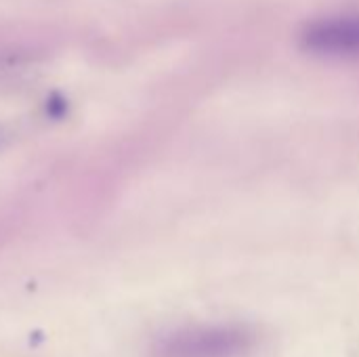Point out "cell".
Instances as JSON below:
<instances>
[{
  "instance_id": "cell-2",
  "label": "cell",
  "mask_w": 359,
  "mask_h": 357,
  "mask_svg": "<svg viewBox=\"0 0 359 357\" xmlns=\"http://www.w3.org/2000/svg\"><path fill=\"white\" fill-rule=\"evenodd\" d=\"M303 50L320 57L359 59V13H343L316 19L299 34Z\"/></svg>"
},
{
  "instance_id": "cell-1",
  "label": "cell",
  "mask_w": 359,
  "mask_h": 357,
  "mask_svg": "<svg viewBox=\"0 0 359 357\" xmlns=\"http://www.w3.org/2000/svg\"><path fill=\"white\" fill-rule=\"evenodd\" d=\"M257 343V330L246 324L185 326L162 335L151 357H248Z\"/></svg>"
}]
</instances>
